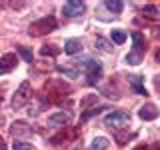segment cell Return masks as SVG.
Returning a JSON list of instances; mask_svg holds the SVG:
<instances>
[{"label":"cell","mask_w":160,"mask_h":150,"mask_svg":"<svg viewBox=\"0 0 160 150\" xmlns=\"http://www.w3.org/2000/svg\"><path fill=\"white\" fill-rule=\"evenodd\" d=\"M66 138H68V134L66 132H60V134H56V136H52V144H62V142H66Z\"/></svg>","instance_id":"cell-22"},{"label":"cell","mask_w":160,"mask_h":150,"mask_svg":"<svg viewBox=\"0 0 160 150\" xmlns=\"http://www.w3.org/2000/svg\"><path fill=\"white\" fill-rule=\"evenodd\" d=\"M84 2H80V0H68V2H64V6H62V14L66 18H76L80 16V14L84 12Z\"/></svg>","instance_id":"cell-5"},{"label":"cell","mask_w":160,"mask_h":150,"mask_svg":"<svg viewBox=\"0 0 160 150\" xmlns=\"http://www.w3.org/2000/svg\"><path fill=\"white\" fill-rule=\"evenodd\" d=\"M138 116L142 118V120H154V118L158 116V108L154 106L152 102H148V104H144V106L138 110Z\"/></svg>","instance_id":"cell-8"},{"label":"cell","mask_w":160,"mask_h":150,"mask_svg":"<svg viewBox=\"0 0 160 150\" xmlns=\"http://www.w3.org/2000/svg\"><path fill=\"white\" fill-rule=\"evenodd\" d=\"M130 122V114L122 112V110H116V112H110L106 118H104V124L110 128H122Z\"/></svg>","instance_id":"cell-2"},{"label":"cell","mask_w":160,"mask_h":150,"mask_svg":"<svg viewBox=\"0 0 160 150\" xmlns=\"http://www.w3.org/2000/svg\"><path fill=\"white\" fill-rule=\"evenodd\" d=\"M142 16L152 18V20H158V18H160V10H158L156 6H152V4H148V6L142 8Z\"/></svg>","instance_id":"cell-14"},{"label":"cell","mask_w":160,"mask_h":150,"mask_svg":"<svg viewBox=\"0 0 160 150\" xmlns=\"http://www.w3.org/2000/svg\"><path fill=\"white\" fill-rule=\"evenodd\" d=\"M68 122H70V114H64V112L52 114L48 118V126H66Z\"/></svg>","instance_id":"cell-9"},{"label":"cell","mask_w":160,"mask_h":150,"mask_svg":"<svg viewBox=\"0 0 160 150\" xmlns=\"http://www.w3.org/2000/svg\"><path fill=\"white\" fill-rule=\"evenodd\" d=\"M108 144H110V140L106 136H96V138L92 140V144H90L88 150H106Z\"/></svg>","instance_id":"cell-12"},{"label":"cell","mask_w":160,"mask_h":150,"mask_svg":"<svg viewBox=\"0 0 160 150\" xmlns=\"http://www.w3.org/2000/svg\"><path fill=\"white\" fill-rule=\"evenodd\" d=\"M30 132H32V128H30L26 122H16L12 126V134H14V136H20V134H30Z\"/></svg>","instance_id":"cell-13"},{"label":"cell","mask_w":160,"mask_h":150,"mask_svg":"<svg viewBox=\"0 0 160 150\" xmlns=\"http://www.w3.org/2000/svg\"><path fill=\"white\" fill-rule=\"evenodd\" d=\"M18 54L22 56V60H26V62H32L34 56H32V50L26 48V46H18Z\"/></svg>","instance_id":"cell-17"},{"label":"cell","mask_w":160,"mask_h":150,"mask_svg":"<svg viewBox=\"0 0 160 150\" xmlns=\"http://www.w3.org/2000/svg\"><path fill=\"white\" fill-rule=\"evenodd\" d=\"M58 72H62V74H66V76H70V78H76V76H78V70H72V68H66V66H58Z\"/></svg>","instance_id":"cell-21"},{"label":"cell","mask_w":160,"mask_h":150,"mask_svg":"<svg viewBox=\"0 0 160 150\" xmlns=\"http://www.w3.org/2000/svg\"><path fill=\"white\" fill-rule=\"evenodd\" d=\"M90 102H96V96H94V94H92V96H86V98H84L82 102H80V106L86 108V104H90Z\"/></svg>","instance_id":"cell-24"},{"label":"cell","mask_w":160,"mask_h":150,"mask_svg":"<svg viewBox=\"0 0 160 150\" xmlns=\"http://www.w3.org/2000/svg\"><path fill=\"white\" fill-rule=\"evenodd\" d=\"M96 48H98V50H102V52H112V46H110V44H108L102 36H98V38H96Z\"/></svg>","instance_id":"cell-18"},{"label":"cell","mask_w":160,"mask_h":150,"mask_svg":"<svg viewBox=\"0 0 160 150\" xmlns=\"http://www.w3.org/2000/svg\"><path fill=\"white\" fill-rule=\"evenodd\" d=\"M14 150H32L28 142H14Z\"/></svg>","instance_id":"cell-23"},{"label":"cell","mask_w":160,"mask_h":150,"mask_svg":"<svg viewBox=\"0 0 160 150\" xmlns=\"http://www.w3.org/2000/svg\"><path fill=\"white\" fill-rule=\"evenodd\" d=\"M132 42H134V50H138V52H146V38H144L142 32H134L132 34Z\"/></svg>","instance_id":"cell-11"},{"label":"cell","mask_w":160,"mask_h":150,"mask_svg":"<svg viewBox=\"0 0 160 150\" xmlns=\"http://www.w3.org/2000/svg\"><path fill=\"white\" fill-rule=\"evenodd\" d=\"M112 40L116 44H122L124 40H126V32H122V30H112Z\"/></svg>","instance_id":"cell-20"},{"label":"cell","mask_w":160,"mask_h":150,"mask_svg":"<svg viewBox=\"0 0 160 150\" xmlns=\"http://www.w3.org/2000/svg\"><path fill=\"white\" fill-rule=\"evenodd\" d=\"M154 58H156V60H158V62H160V48L156 50V54H154Z\"/></svg>","instance_id":"cell-26"},{"label":"cell","mask_w":160,"mask_h":150,"mask_svg":"<svg viewBox=\"0 0 160 150\" xmlns=\"http://www.w3.org/2000/svg\"><path fill=\"white\" fill-rule=\"evenodd\" d=\"M134 150H148V148L144 146V144H140V146H136V148H134Z\"/></svg>","instance_id":"cell-27"},{"label":"cell","mask_w":160,"mask_h":150,"mask_svg":"<svg viewBox=\"0 0 160 150\" xmlns=\"http://www.w3.org/2000/svg\"><path fill=\"white\" fill-rule=\"evenodd\" d=\"M0 150H6V142L2 140V136H0Z\"/></svg>","instance_id":"cell-25"},{"label":"cell","mask_w":160,"mask_h":150,"mask_svg":"<svg viewBox=\"0 0 160 150\" xmlns=\"http://www.w3.org/2000/svg\"><path fill=\"white\" fill-rule=\"evenodd\" d=\"M140 60H142V52H138V50H132V52L126 54V62L132 64V66H138Z\"/></svg>","instance_id":"cell-15"},{"label":"cell","mask_w":160,"mask_h":150,"mask_svg":"<svg viewBox=\"0 0 160 150\" xmlns=\"http://www.w3.org/2000/svg\"><path fill=\"white\" fill-rule=\"evenodd\" d=\"M16 60H18L16 54H12V52L4 54V56L0 58V74H6V72L16 68Z\"/></svg>","instance_id":"cell-6"},{"label":"cell","mask_w":160,"mask_h":150,"mask_svg":"<svg viewBox=\"0 0 160 150\" xmlns=\"http://www.w3.org/2000/svg\"><path fill=\"white\" fill-rule=\"evenodd\" d=\"M104 6H106L108 10H112V12H122L124 2H120V0H106V2H104Z\"/></svg>","instance_id":"cell-16"},{"label":"cell","mask_w":160,"mask_h":150,"mask_svg":"<svg viewBox=\"0 0 160 150\" xmlns=\"http://www.w3.org/2000/svg\"><path fill=\"white\" fill-rule=\"evenodd\" d=\"M82 66H84V70H86V74H88V82L90 84H94L96 80H100V76H102V66H100V62H96V60H92V58H86L82 62Z\"/></svg>","instance_id":"cell-4"},{"label":"cell","mask_w":160,"mask_h":150,"mask_svg":"<svg viewBox=\"0 0 160 150\" xmlns=\"http://www.w3.org/2000/svg\"><path fill=\"white\" fill-rule=\"evenodd\" d=\"M80 50H82V44H80V40H76V38H70V40L64 42V52L70 54V56H74Z\"/></svg>","instance_id":"cell-10"},{"label":"cell","mask_w":160,"mask_h":150,"mask_svg":"<svg viewBox=\"0 0 160 150\" xmlns=\"http://www.w3.org/2000/svg\"><path fill=\"white\" fill-rule=\"evenodd\" d=\"M156 36H158V38H160V30H156Z\"/></svg>","instance_id":"cell-28"},{"label":"cell","mask_w":160,"mask_h":150,"mask_svg":"<svg viewBox=\"0 0 160 150\" xmlns=\"http://www.w3.org/2000/svg\"><path fill=\"white\" fill-rule=\"evenodd\" d=\"M56 26H58L56 18H54V16H46V18H40V20H36V22L30 24L28 32H30V36H44V34L52 32Z\"/></svg>","instance_id":"cell-1"},{"label":"cell","mask_w":160,"mask_h":150,"mask_svg":"<svg viewBox=\"0 0 160 150\" xmlns=\"http://www.w3.org/2000/svg\"><path fill=\"white\" fill-rule=\"evenodd\" d=\"M28 98H30V82H28V80H24V82L20 84V88L16 90L14 98H12V108L14 110H16V108H22L24 104L28 102Z\"/></svg>","instance_id":"cell-3"},{"label":"cell","mask_w":160,"mask_h":150,"mask_svg":"<svg viewBox=\"0 0 160 150\" xmlns=\"http://www.w3.org/2000/svg\"><path fill=\"white\" fill-rule=\"evenodd\" d=\"M128 82L130 86L134 88V92L136 94H142V96H146V88H144V76H140V74H130L128 76Z\"/></svg>","instance_id":"cell-7"},{"label":"cell","mask_w":160,"mask_h":150,"mask_svg":"<svg viewBox=\"0 0 160 150\" xmlns=\"http://www.w3.org/2000/svg\"><path fill=\"white\" fill-rule=\"evenodd\" d=\"M58 52H60V48H56V46H42L40 48V54H42V56H56Z\"/></svg>","instance_id":"cell-19"}]
</instances>
